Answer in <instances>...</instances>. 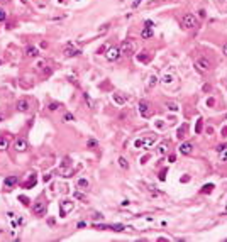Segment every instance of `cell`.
Masks as SVG:
<instances>
[{
  "label": "cell",
  "mask_w": 227,
  "mask_h": 242,
  "mask_svg": "<svg viewBox=\"0 0 227 242\" xmlns=\"http://www.w3.org/2000/svg\"><path fill=\"white\" fill-rule=\"evenodd\" d=\"M154 142H156V136H148V137H141V139H137V141L134 142V146H136L137 149H149Z\"/></svg>",
  "instance_id": "6da1fadb"
},
{
  "label": "cell",
  "mask_w": 227,
  "mask_h": 242,
  "mask_svg": "<svg viewBox=\"0 0 227 242\" xmlns=\"http://www.w3.org/2000/svg\"><path fill=\"white\" fill-rule=\"evenodd\" d=\"M120 56H132L134 54V51H136V44L132 42V41H124L122 44H120Z\"/></svg>",
  "instance_id": "7a4b0ae2"
},
{
  "label": "cell",
  "mask_w": 227,
  "mask_h": 242,
  "mask_svg": "<svg viewBox=\"0 0 227 242\" xmlns=\"http://www.w3.org/2000/svg\"><path fill=\"white\" fill-rule=\"evenodd\" d=\"M195 26H197V19H195L193 14H185L181 17V27L183 29H193Z\"/></svg>",
  "instance_id": "3957f363"
},
{
  "label": "cell",
  "mask_w": 227,
  "mask_h": 242,
  "mask_svg": "<svg viewBox=\"0 0 227 242\" xmlns=\"http://www.w3.org/2000/svg\"><path fill=\"white\" fill-rule=\"evenodd\" d=\"M195 68H197L198 73H207L210 69V61L207 58H198L195 61Z\"/></svg>",
  "instance_id": "277c9868"
},
{
  "label": "cell",
  "mask_w": 227,
  "mask_h": 242,
  "mask_svg": "<svg viewBox=\"0 0 227 242\" xmlns=\"http://www.w3.org/2000/svg\"><path fill=\"white\" fill-rule=\"evenodd\" d=\"M73 208H75V203H73L71 200H65V202H61V203H59V210H61L59 213H61V217H66Z\"/></svg>",
  "instance_id": "5b68a950"
},
{
  "label": "cell",
  "mask_w": 227,
  "mask_h": 242,
  "mask_svg": "<svg viewBox=\"0 0 227 242\" xmlns=\"http://www.w3.org/2000/svg\"><path fill=\"white\" fill-rule=\"evenodd\" d=\"M59 174H61V176H65V178H68V176H71V174H73V166L69 164L68 159L59 166Z\"/></svg>",
  "instance_id": "8992f818"
},
{
  "label": "cell",
  "mask_w": 227,
  "mask_h": 242,
  "mask_svg": "<svg viewBox=\"0 0 227 242\" xmlns=\"http://www.w3.org/2000/svg\"><path fill=\"white\" fill-rule=\"evenodd\" d=\"M139 114H141V117H151V105H149L148 102H139Z\"/></svg>",
  "instance_id": "52a82bcc"
},
{
  "label": "cell",
  "mask_w": 227,
  "mask_h": 242,
  "mask_svg": "<svg viewBox=\"0 0 227 242\" xmlns=\"http://www.w3.org/2000/svg\"><path fill=\"white\" fill-rule=\"evenodd\" d=\"M15 107H17L19 112H27L31 108V100L29 98H19L17 103H15Z\"/></svg>",
  "instance_id": "ba28073f"
},
{
  "label": "cell",
  "mask_w": 227,
  "mask_h": 242,
  "mask_svg": "<svg viewBox=\"0 0 227 242\" xmlns=\"http://www.w3.org/2000/svg\"><path fill=\"white\" fill-rule=\"evenodd\" d=\"M32 213H34V215H44V213H46V203H44V202H36V203L32 205Z\"/></svg>",
  "instance_id": "9c48e42d"
},
{
  "label": "cell",
  "mask_w": 227,
  "mask_h": 242,
  "mask_svg": "<svg viewBox=\"0 0 227 242\" xmlns=\"http://www.w3.org/2000/svg\"><path fill=\"white\" fill-rule=\"evenodd\" d=\"M14 147H15L17 153H24V151H27V141H26L24 137H19V139H15Z\"/></svg>",
  "instance_id": "30bf717a"
},
{
  "label": "cell",
  "mask_w": 227,
  "mask_h": 242,
  "mask_svg": "<svg viewBox=\"0 0 227 242\" xmlns=\"http://www.w3.org/2000/svg\"><path fill=\"white\" fill-rule=\"evenodd\" d=\"M105 58L109 59V61H117L119 58H120V49L119 48H110L109 51H107V54H105Z\"/></svg>",
  "instance_id": "8fae6325"
},
{
  "label": "cell",
  "mask_w": 227,
  "mask_h": 242,
  "mask_svg": "<svg viewBox=\"0 0 227 242\" xmlns=\"http://www.w3.org/2000/svg\"><path fill=\"white\" fill-rule=\"evenodd\" d=\"M76 54H80V49L75 48L73 42H68V46L65 49V56H76Z\"/></svg>",
  "instance_id": "7c38bea8"
},
{
  "label": "cell",
  "mask_w": 227,
  "mask_h": 242,
  "mask_svg": "<svg viewBox=\"0 0 227 242\" xmlns=\"http://www.w3.org/2000/svg\"><path fill=\"white\" fill-rule=\"evenodd\" d=\"M178 151H180L181 154H192V151H193V146L190 144V142H183V144H180Z\"/></svg>",
  "instance_id": "4fadbf2b"
},
{
  "label": "cell",
  "mask_w": 227,
  "mask_h": 242,
  "mask_svg": "<svg viewBox=\"0 0 227 242\" xmlns=\"http://www.w3.org/2000/svg\"><path fill=\"white\" fill-rule=\"evenodd\" d=\"M154 36V31H153V27H149V26H146L144 29L141 31V37L142 39H149Z\"/></svg>",
  "instance_id": "5bb4252c"
},
{
  "label": "cell",
  "mask_w": 227,
  "mask_h": 242,
  "mask_svg": "<svg viewBox=\"0 0 227 242\" xmlns=\"http://www.w3.org/2000/svg\"><path fill=\"white\" fill-rule=\"evenodd\" d=\"M15 183H17V176H9V178H5L3 186H5V190H9V188H12Z\"/></svg>",
  "instance_id": "9a60e30c"
},
{
  "label": "cell",
  "mask_w": 227,
  "mask_h": 242,
  "mask_svg": "<svg viewBox=\"0 0 227 242\" xmlns=\"http://www.w3.org/2000/svg\"><path fill=\"white\" fill-rule=\"evenodd\" d=\"M76 186H78L80 190H87L90 186V181L87 178H78V180H76Z\"/></svg>",
  "instance_id": "2e32d148"
},
{
  "label": "cell",
  "mask_w": 227,
  "mask_h": 242,
  "mask_svg": "<svg viewBox=\"0 0 227 242\" xmlns=\"http://www.w3.org/2000/svg\"><path fill=\"white\" fill-rule=\"evenodd\" d=\"M156 153H158V156H165L168 153V144H166V142H161V144L156 147Z\"/></svg>",
  "instance_id": "e0dca14e"
},
{
  "label": "cell",
  "mask_w": 227,
  "mask_h": 242,
  "mask_svg": "<svg viewBox=\"0 0 227 242\" xmlns=\"http://www.w3.org/2000/svg\"><path fill=\"white\" fill-rule=\"evenodd\" d=\"M156 85H158V78H156V75H149L146 87H148V88H154Z\"/></svg>",
  "instance_id": "ac0fdd59"
},
{
  "label": "cell",
  "mask_w": 227,
  "mask_h": 242,
  "mask_svg": "<svg viewBox=\"0 0 227 242\" xmlns=\"http://www.w3.org/2000/svg\"><path fill=\"white\" fill-rule=\"evenodd\" d=\"M26 54H27L29 58H36V56L39 54V51H37V48H36V46H29V48L26 49Z\"/></svg>",
  "instance_id": "d6986e66"
},
{
  "label": "cell",
  "mask_w": 227,
  "mask_h": 242,
  "mask_svg": "<svg viewBox=\"0 0 227 242\" xmlns=\"http://www.w3.org/2000/svg\"><path fill=\"white\" fill-rule=\"evenodd\" d=\"M173 80H175V78H173V75H168V73H165V75H163V78H161V83L168 87V85H171V83H173Z\"/></svg>",
  "instance_id": "ffe728a7"
},
{
  "label": "cell",
  "mask_w": 227,
  "mask_h": 242,
  "mask_svg": "<svg viewBox=\"0 0 227 242\" xmlns=\"http://www.w3.org/2000/svg\"><path fill=\"white\" fill-rule=\"evenodd\" d=\"M7 147H9V139L5 136H0V151L7 149Z\"/></svg>",
  "instance_id": "44dd1931"
},
{
  "label": "cell",
  "mask_w": 227,
  "mask_h": 242,
  "mask_svg": "<svg viewBox=\"0 0 227 242\" xmlns=\"http://www.w3.org/2000/svg\"><path fill=\"white\" fill-rule=\"evenodd\" d=\"M114 102H115V103H119V105H124V103H126V98L124 97H120V93H114Z\"/></svg>",
  "instance_id": "7402d4cb"
},
{
  "label": "cell",
  "mask_w": 227,
  "mask_h": 242,
  "mask_svg": "<svg viewBox=\"0 0 227 242\" xmlns=\"http://www.w3.org/2000/svg\"><path fill=\"white\" fill-rule=\"evenodd\" d=\"M31 178H29V181L26 183V186H34V184L37 183V180H36V173H32V174H29Z\"/></svg>",
  "instance_id": "603a6c76"
},
{
  "label": "cell",
  "mask_w": 227,
  "mask_h": 242,
  "mask_svg": "<svg viewBox=\"0 0 227 242\" xmlns=\"http://www.w3.org/2000/svg\"><path fill=\"white\" fill-rule=\"evenodd\" d=\"M119 166H120V168H122V169H127V168H129L127 161H126V157H122V156H120V157H119Z\"/></svg>",
  "instance_id": "cb8c5ba5"
},
{
  "label": "cell",
  "mask_w": 227,
  "mask_h": 242,
  "mask_svg": "<svg viewBox=\"0 0 227 242\" xmlns=\"http://www.w3.org/2000/svg\"><path fill=\"white\" fill-rule=\"evenodd\" d=\"M166 108H169L171 112H178V103H175V102H168V103H166Z\"/></svg>",
  "instance_id": "d4e9b609"
},
{
  "label": "cell",
  "mask_w": 227,
  "mask_h": 242,
  "mask_svg": "<svg viewBox=\"0 0 227 242\" xmlns=\"http://www.w3.org/2000/svg\"><path fill=\"white\" fill-rule=\"evenodd\" d=\"M187 134V126H183L181 129H178V139H183Z\"/></svg>",
  "instance_id": "484cf974"
},
{
  "label": "cell",
  "mask_w": 227,
  "mask_h": 242,
  "mask_svg": "<svg viewBox=\"0 0 227 242\" xmlns=\"http://www.w3.org/2000/svg\"><path fill=\"white\" fill-rule=\"evenodd\" d=\"M148 188H149V193L151 195H154V196H159V195H161L158 191V188H154V186H148Z\"/></svg>",
  "instance_id": "4316f807"
},
{
  "label": "cell",
  "mask_w": 227,
  "mask_h": 242,
  "mask_svg": "<svg viewBox=\"0 0 227 242\" xmlns=\"http://www.w3.org/2000/svg\"><path fill=\"white\" fill-rule=\"evenodd\" d=\"M212 190H214V184H205V186L202 188V191H203V193H210Z\"/></svg>",
  "instance_id": "83f0119b"
},
{
  "label": "cell",
  "mask_w": 227,
  "mask_h": 242,
  "mask_svg": "<svg viewBox=\"0 0 227 242\" xmlns=\"http://www.w3.org/2000/svg\"><path fill=\"white\" fill-rule=\"evenodd\" d=\"M63 120H65V122H75V115H71V114H66Z\"/></svg>",
  "instance_id": "f1b7e54d"
},
{
  "label": "cell",
  "mask_w": 227,
  "mask_h": 242,
  "mask_svg": "<svg viewBox=\"0 0 227 242\" xmlns=\"http://www.w3.org/2000/svg\"><path fill=\"white\" fill-rule=\"evenodd\" d=\"M220 161H227V149L226 151H220Z\"/></svg>",
  "instance_id": "f546056e"
},
{
  "label": "cell",
  "mask_w": 227,
  "mask_h": 242,
  "mask_svg": "<svg viewBox=\"0 0 227 242\" xmlns=\"http://www.w3.org/2000/svg\"><path fill=\"white\" fill-rule=\"evenodd\" d=\"M5 19H7V14H5V10L0 9V22H2V20H5Z\"/></svg>",
  "instance_id": "4dcf8cb0"
},
{
  "label": "cell",
  "mask_w": 227,
  "mask_h": 242,
  "mask_svg": "<svg viewBox=\"0 0 227 242\" xmlns=\"http://www.w3.org/2000/svg\"><path fill=\"white\" fill-rule=\"evenodd\" d=\"M83 98H85V100H87V102H88V105H90V107L93 105V102H92V98L88 97V93H85V95H83Z\"/></svg>",
  "instance_id": "1f68e13d"
},
{
  "label": "cell",
  "mask_w": 227,
  "mask_h": 242,
  "mask_svg": "<svg viewBox=\"0 0 227 242\" xmlns=\"http://www.w3.org/2000/svg\"><path fill=\"white\" fill-rule=\"evenodd\" d=\"M141 3H142V0H134V2H132V9H136V7H139Z\"/></svg>",
  "instance_id": "d6a6232c"
},
{
  "label": "cell",
  "mask_w": 227,
  "mask_h": 242,
  "mask_svg": "<svg viewBox=\"0 0 227 242\" xmlns=\"http://www.w3.org/2000/svg\"><path fill=\"white\" fill-rule=\"evenodd\" d=\"M88 147H97V141L90 139V141H88Z\"/></svg>",
  "instance_id": "836d02e7"
},
{
  "label": "cell",
  "mask_w": 227,
  "mask_h": 242,
  "mask_svg": "<svg viewBox=\"0 0 227 242\" xmlns=\"http://www.w3.org/2000/svg\"><path fill=\"white\" fill-rule=\"evenodd\" d=\"M51 176H53V174H51V173H46V174H44V178H42V180H44V181H49V180H51Z\"/></svg>",
  "instance_id": "e575fe53"
},
{
  "label": "cell",
  "mask_w": 227,
  "mask_h": 242,
  "mask_svg": "<svg viewBox=\"0 0 227 242\" xmlns=\"http://www.w3.org/2000/svg\"><path fill=\"white\" fill-rule=\"evenodd\" d=\"M56 108H58V103H51V105H49V110H51V112H54Z\"/></svg>",
  "instance_id": "d590c367"
},
{
  "label": "cell",
  "mask_w": 227,
  "mask_h": 242,
  "mask_svg": "<svg viewBox=\"0 0 227 242\" xmlns=\"http://www.w3.org/2000/svg\"><path fill=\"white\" fill-rule=\"evenodd\" d=\"M217 149H219V153H220V151H226V149H227V144H222V146H219Z\"/></svg>",
  "instance_id": "8d00e7d4"
},
{
  "label": "cell",
  "mask_w": 227,
  "mask_h": 242,
  "mask_svg": "<svg viewBox=\"0 0 227 242\" xmlns=\"http://www.w3.org/2000/svg\"><path fill=\"white\" fill-rule=\"evenodd\" d=\"M200 129H202V120H198V126H197V132H200Z\"/></svg>",
  "instance_id": "74e56055"
},
{
  "label": "cell",
  "mask_w": 227,
  "mask_h": 242,
  "mask_svg": "<svg viewBox=\"0 0 227 242\" xmlns=\"http://www.w3.org/2000/svg\"><path fill=\"white\" fill-rule=\"evenodd\" d=\"M120 205H122V207H129V200H124Z\"/></svg>",
  "instance_id": "f35d334b"
},
{
  "label": "cell",
  "mask_w": 227,
  "mask_h": 242,
  "mask_svg": "<svg viewBox=\"0 0 227 242\" xmlns=\"http://www.w3.org/2000/svg\"><path fill=\"white\" fill-rule=\"evenodd\" d=\"M222 51H224V54H226V56H227V42H226V44H224V48H222Z\"/></svg>",
  "instance_id": "ab89813d"
},
{
  "label": "cell",
  "mask_w": 227,
  "mask_h": 242,
  "mask_svg": "<svg viewBox=\"0 0 227 242\" xmlns=\"http://www.w3.org/2000/svg\"><path fill=\"white\" fill-rule=\"evenodd\" d=\"M58 2H59V3H65V0H58Z\"/></svg>",
  "instance_id": "60d3db41"
}]
</instances>
